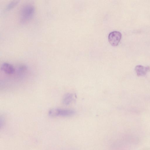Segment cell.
Wrapping results in <instances>:
<instances>
[{
  "label": "cell",
  "mask_w": 150,
  "mask_h": 150,
  "mask_svg": "<svg viewBox=\"0 0 150 150\" xmlns=\"http://www.w3.org/2000/svg\"><path fill=\"white\" fill-rule=\"evenodd\" d=\"M18 1H13L9 3L7 5L6 8V10H9L14 6L18 3Z\"/></svg>",
  "instance_id": "8"
},
{
  "label": "cell",
  "mask_w": 150,
  "mask_h": 150,
  "mask_svg": "<svg viewBox=\"0 0 150 150\" xmlns=\"http://www.w3.org/2000/svg\"><path fill=\"white\" fill-rule=\"evenodd\" d=\"M59 108H54L50 109L48 111V115L51 117L59 116Z\"/></svg>",
  "instance_id": "7"
},
{
  "label": "cell",
  "mask_w": 150,
  "mask_h": 150,
  "mask_svg": "<svg viewBox=\"0 0 150 150\" xmlns=\"http://www.w3.org/2000/svg\"><path fill=\"white\" fill-rule=\"evenodd\" d=\"M75 113V111L71 109H59V116L69 117L74 115Z\"/></svg>",
  "instance_id": "5"
},
{
  "label": "cell",
  "mask_w": 150,
  "mask_h": 150,
  "mask_svg": "<svg viewBox=\"0 0 150 150\" xmlns=\"http://www.w3.org/2000/svg\"><path fill=\"white\" fill-rule=\"evenodd\" d=\"M73 95L70 93L65 94L62 98V102L65 105H69L73 100Z\"/></svg>",
  "instance_id": "6"
},
{
  "label": "cell",
  "mask_w": 150,
  "mask_h": 150,
  "mask_svg": "<svg viewBox=\"0 0 150 150\" xmlns=\"http://www.w3.org/2000/svg\"><path fill=\"white\" fill-rule=\"evenodd\" d=\"M149 70H150V68L149 67H144L139 65L136 66L135 68L136 73L139 76L145 75Z\"/></svg>",
  "instance_id": "4"
},
{
  "label": "cell",
  "mask_w": 150,
  "mask_h": 150,
  "mask_svg": "<svg viewBox=\"0 0 150 150\" xmlns=\"http://www.w3.org/2000/svg\"><path fill=\"white\" fill-rule=\"evenodd\" d=\"M121 33L117 31L111 32L109 35L108 41L113 46L117 45L120 42L121 38Z\"/></svg>",
  "instance_id": "2"
},
{
  "label": "cell",
  "mask_w": 150,
  "mask_h": 150,
  "mask_svg": "<svg viewBox=\"0 0 150 150\" xmlns=\"http://www.w3.org/2000/svg\"><path fill=\"white\" fill-rule=\"evenodd\" d=\"M35 11L33 6L30 4H26L22 8L20 13V21L25 23L29 21L33 17Z\"/></svg>",
  "instance_id": "1"
},
{
  "label": "cell",
  "mask_w": 150,
  "mask_h": 150,
  "mask_svg": "<svg viewBox=\"0 0 150 150\" xmlns=\"http://www.w3.org/2000/svg\"><path fill=\"white\" fill-rule=\"evenodd\" d=\"M1 69L4 73L8 74H12L15 71V69L13 66L7 62H4L1 64Z\"/></svg>",
  "instance_id": "3"
}]
</instances>
